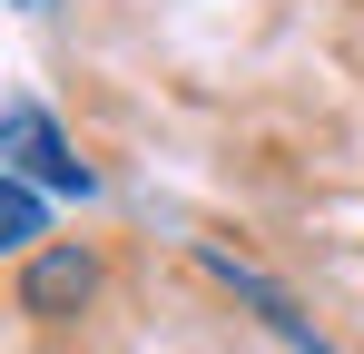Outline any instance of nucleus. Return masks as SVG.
I'll return each instance as SVG.
<instances>
[{"instance_id":"f257e3e1","label":"nucleus","mask_w":364,"mask_h":354,"mask_svg":"<svg viewBox=\"0 0 364 354\" xmlns=\"http://www.w3.org/2000/svg\"><path fill=\"white\" fill-rule=\"evenodd\" d=\"M0 168L30 177V187H69V197H89V187H99V168H89L60 128H50V109H30V99L0 118Z\"/></svg>"},{"instance_id":"f03ea898","label":"nucleus","mask_w":364,"mask_h":354,"mask_svg":"<svg viewBox=\"0 0 364 354\" xmlns=\"http://www.w3.org/2000/svg\"><path fill=\"white\" fill-rule=\"evenodd\" d=\"M99 295V256L89 246H40L20 266V315H79Z\"/></svg>"},{"instance_id":"7ed1b4c3","label":"nucleus","mask_w":364,"mask_h":354,"mask_svg":"<svg viewBox=\"0 0 364 354\" xmlns=\"http://www.w3.org/2000/svg\"><path fill=\"white\" fill-rule=\"evenodd\" d=\"M197 266H207V276H217V286H237L246 305H256V315H266V325H276V335H286V345H305V354H335V345H325V335H315V325H305V315H296V295H286V286H266V276H256V266H237V256H227V246H207V256H197Z\"/></svg>"},{"instance_id":"20e7f679","label":"nucleus","mask_w":364,"mask_h":354,"mask_svg":"<svg viewBox=\"0 0 364 354\" xmlns=\"http://www.w3.org/2000/svg\"><path fill=\"white\" fill-rule=\"evenodd\" d=\"M0 236H10V246H40V187L10 177V168H0Z\"/></svg>"},{"instance_id":"39448f33","label":"nucleus","mask_w":364,"mask_h":354,"mask_svg":"<svg viewBox=\"0 0 364 354\" xmlns=\"http://www.w3.org/2000/svg\"><path fill=\"white\" fill-rule=\"evenodd\" d=\"M20 10H60V0H20Z\"/></svg>"}]
</instances>
